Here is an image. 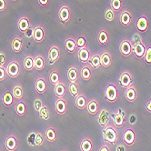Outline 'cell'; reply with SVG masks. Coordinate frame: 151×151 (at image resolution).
<instances>
[{
  "instance_id": "cell-1",
  "label": "cell",
  "mask_w": 151,
  "mask_h": 151,
  "mask_svg": "<svg viewBox=\"0 0 151 151\" xmlns=\"http://www.w3.org/2000/svg\"><path fill=\"white\" fill-rule=\"evenodd\" d=\"M102 136L105 142L109 145L114 146L118 140V132L116 127L113 124H109L102 129Z\"/></svg>"
},
{
  "instance_id": "cell-2",
  "label": "cell",
  "mask_w": 151,
  "mask_h": 151,
  "mask_svg": "<svg viewBox=\"0 0 151 151\" xmlns=\"http://www.w3.org/2000/svg\"><path fill=\"white\" fill-rule=\"evenodd\" d=\"M105 99L107 102L109 103H114L118 99V90L116 85L113 82H110L106 85L105 88Z\"/></svg>"
},
{
  "instance_id": "cell-3",
  "label": "cell",
  "mask_w": 151,
  "mask_h": 151,
  "mask_svg": "<svg viewBox=\"0 0 151 151\" xmlns=\"http://www.w3.org/2000/svg\"><path fill=\"white\" fill-rule=\"evenodd\" d=\"M6 75L11 78H18L21 73V67H20L19 62L15 58L11 59L7 64V66L6 68Z\"/></svg>"
},
{
  "instance_id": "cell-4",
  "label": "cell",
  "mask_w": 151,
  "mask_h": 151,
  "mask_svg": "<svg viewBox=\"0 0 151 151\" xmlns=\"http://www.w3.org/2000/svg\"><path fill=\"white\" fill-rule=\"evenodd\" d=\"M118 81H119V85H120L121 88H127L130 87V86L133 85L134 78H133L131 72L129 70H124L120 74L119 78H118Z\"/></svg>"
},
{
  "instance_id": "cell-5",
  "label": "cell",
  "mask_w": 151,
  "mask_h": 151,
  "mask_svg": "<svg viewBox=\"0 0 151 151\" xmlns=\"http://www.w3.org/2000/svg\"><path fill=\"white\" fill-rule=\"evenodd\" d=\"M122 138L125 145L128 147L133 146L136 142V132L134 130V128L131 127H127L123 132Z\"/></svg>"
},
{
  "instance_id": "cell-6",
  "label": "cell",
  "mask_w": 151,
  "mask_h": 151,
  "mask_svg": "<svg viewBox=\"0 0 151 151\" xmlns=\"http://www.w3.org/2000/svg\"><path fill=\"white\" fill-rule=\"evenodd\" d=\"M119 53L125 58L130 57L133 54V44L129 39H123L119 44Z\"/></svg>"
},
{
  "instance_id": "cell-7",
  "label": "cell",
  "mask_w": 151,
  "mask_h": 151,
  "mask_svg": "<svg viewBox=\"0 0 151 151\" xmlns=\"http://www.w3.org/2000/svg\"><path fill=\"white\" fill-rule=\"evenodd\" d=\"M112 124L116 127H122L126 123V113L123 109H119L116 112H115L112 116Z\"/></svg>"
},
{
  "instance_id": "cell-8",
  "label": "cell",
  "mask_w": 151,
  "mask_h": 151,
  "mask_svg": "<svg viewBox=\"0 0 151 151\" xmlns=\"http://www.w3.org/2000/svg\"><path fill=\"white\" fill-rule=\"evenodd\" d=\"M98 123L99 124V126L105 127L106 126H109L110 124V119H111V115L109 113V111L106 109H102L98 115Z\"/></svg>"
},
{
  "instance_id": "cell-9",
  "label": "cell",
  "mask_w": 151,
  "mask_h": 151,
  "mask_svg": "<svg viewBox=\"0 0 151 151\" xmlns=\"http://www.w3.org/2000/svg\"><path fill=\"white\" fill-rule=\"evenodd\" d=\"M58 17L64 25L68 23L71 18V9L68 5H62L58 10Z\"/></svg>"
},
{
  "instance_id": "cell-10",
  "label": "cell",
  "mask_w": 151,
  "mask_h": 151,
  "mask_svg": "<svg viewBox=\"0 0 151 151\" xmlns=\"http://www.w3.org/2000/svg\"><path fill=\"white\" fill-rule=\"evenodd\" d=\"M60 57H61L60 48L56 45L52 46L48 50V61H49V64L50 65L55 64L57 61H58Z\"/></svg>"
},
{
  "instance_id": "cell-11",
  "label": "cell",
  "mask_w": 151,
  "mask_h": 151,
  "mask_svg": "<svg viewBox=\"0 0 151 151\" xmlns=\"http://www.w3.org/2000/svg\"><path fill=\"white\" fill-rule=\"evenodd\" d=\"M55 110L58 115H65L68 111V103L64 98H58L55 101Z\"/></svg>"
},
{
  "instance_id": "cell-12",
  "label": "cell",
  "mask_w": 151,
  "mask_h": 151,
  "mask_svg": "<svg viewBox=\"0 0 151 151\" xmlns=\"http://www.w3.org/2000/svg\"><path fill=\"white\" fill-rule=\"evenodd\" d=\"M136 27L140 33H145L148 29V19L146 15L139 16L136 22Z\"/></svg>"
},
{
  "instance_id": "cell-13",
  "label": "cell",
  "mask_w": 151,
  "mask_h": 151,
  "mask_svg": "<svg viewBox=\"0 0 151 151\" xmlns=\"http://www.w3.org/2000/svg\"><path fill=\"white\" fill-rule=\"evenodd\" d=\"M113 58L111 53L109 50H104L100 53V62H101V67L107 68L112 65Z\"/></svg>"
},
{
  "instance_id": "cell-14",
  "label": "cell",
  "mask_w": 151,
  "mask_h": 151,
  "mask_svg": "<svg viewBox=\"0 0 151 151\" xmlns=\"http://www.w3.org/2000/svg\"><path fill=\"white\" fill-rule=\"evenodd\" d=\"M92 70H93V68L90 66L89 63L83 64V66L81 67L80 71H79V76L83 80L88 81L92 78Z\"/></svg>"
},
{
  "instance_id": "cell-15",
  "label": "cell",
  "mask_w": 151,
  "mask_h": 151,
  "mask_svg": "<svg viewBox=\"0 0 151 151\" xmlns=\"http://www.w3.org/2000/svg\"><path fill=\"white\" fill-rule=\"evenodd\" d=\"M132 22V14L127 9L122 10L119 15V23L123 27H128Z\"/></svg>"
},
{
  "instance_id": "cell-16",
  "label": "cell",
  "mask_w": 151,
  "mask_h": 151,
  "mask_svg": "<svg viewBox=\"0 0 151 151\" xmlns=\"http://www.w3.org/2000/svg\"><path fill=\"white\" fill-rule=\"evenodd\" d=\"M77 52H78V58L81 63H83V64L88 63L91 55H90V50L88 47L78 48Z\"/></svg>"
},
{
  "instance_id": "cell-17",
  "label": "cell",
  "mask_w": 151,
  "mask_h": 151,
  "mask_svg": "<svg viewBox=\"0 0 151 151\" xmlns=\"http://www.w3.org/2000/svg\"><path fill=\"white\" fill-rule=\"evenodd\" d=\"M146 45L144 44V42L137 43V44L133 45V54L134 56L137 59H143L145 52H146Z\"/></svg>"
},
{
  "instance_id": "cell-18",
  "label": "cell",
  "mask_w": 151,
  "mask_h": 151,
  "mask_svg": "<svg viewBox=\"0 0 151 151\" xmlns=\"http://www.w3.org/2000/svg\"><path fill=\"white\" fill-rule=\"evenodd\" d=\"M45 139L49 143L55 142L58 139V131L55 127L49 126L47 127L45 131Z\"/></svg>"
},
{
  "instance_id": "cell-19",
  "label": "cell",
  "mask_w": 151,
  "mask_h": 151,
  "mask_svg": "<svg viewBox=\"0 0 151 151\" xmlns=\"http://www.w3.org/2000/svg\"><path fill=\"white\" fill-rule=\"evenodd\" d=\"M64 45H65V48H66V50L69 54H74L78 50L76 37H68L66 38V40H65Z\"/></svg>"
},
{
  "instance_id": "cell-20",
  "label": "cell",
  "mask_w": 151,
  "mask_h": 151,
  "mask_svg": "<svg viewBox=\"0 0 151 151\" xmlns=\"http://www.w3.org/2000/svg\"><path fill=\"white\" fill-rule=\"evenodd\" d=\"M46 33L45 29L42 26H37L33 28V39L37 43H41L45 39Z\"/></svg>"
},
{
  "instance_id": "cell-21",
  "label": "cell",
  "mask_w": 151,
  "mask_h": 151,
  "mask_svg": "<svg viewBox=\"0 0 151 151\" xmlns=\"http://www.w3.org/2000/svg\"><path fill=\"white\" fill-rule=\"evenodd\" d=\"M96 40H98L99 44L100 46H106L109 41V31L106 28H101L98 32V36H96Z\"/></svg>"
},
{
  "instance_id": "cell-22",
  "label": "cell",
  "mask_w": 151,
  "mask_h": 151,
  "mask_svg": "<svg viewBox=\"0 0 151 151\" xmlns=\"http://www.w3.org/2000/svg\"><path fill=\"white\" fill-rule=\"evenodd\" d=\"M79 78V71L77 66L72 65L68 68V79L69 82H78Z\"/></svg>"
},
{
  "instance_id": "cell-23",
  "label": "cell",
  "mask_w": 151,
  "mask_h": 151,
  "mask_svg": "<svg viewBox=\"0 0 151 151\" xmlns=\"http://www.w3.org/2000/svg\"><path fill=\"white\" fill-rule=\"evenodd\" d=\"M125 98L128 102H135L137 98V90L134 85L130 86L125 90Z\"/></svg>"
},
{
  "instance_id": "cell-24",
  "label": "cell",
  "mask_w": 151,
  "mask_h": 151,
  "mask_svg": "<svg viewBox=\"0 0 151 151\" xmlns=\"http://www.w3.org/2000/svg\"><path fill=\"white\" fill-rule=\"evenodd\" d=\"M5 147L8 151H15L17 147V139L15 135H8L5 140Z\"/></svg>"
},
{
  "instance_id": "cell-25",
  "label": "cell",
  "mask_w": 151,
  "mask_h": 151,
  "mask_svg": "<svg viewBox=\"0 0 151 151\" xmlns=\"http://www.w3.org/2000/svg\"><path fill=\"white\" fill-rule=\"evenodd\" d=\"M23 45H24L23 37L20 36H16L13 37V39L11 41V49L15 53H19L21 50H22Z\"/></svg>"
},
{
  "instance_id": "cell-26",
  "label": "cell",
  "mask_w": 151,
  "mask_h": 151,
  "mask_svg": "<svg viewBox=\"0 0 151 151\" xmlns=\"http://www.w3.org/2000/svg\"><path fill=\"white\" fill-rule=\"evenodd\" d=\"M35 89L38 94H44L47 91V83L44 77H38L35 81Z\"/></svg>"
},
{
  "instance_id": "cell-27",
  "label": "cell",
  "mask_w": 151,
  "mask_h": 151,
  "mask_svg": "<svg viewBox=\"0 0 151 151\" xmlns=\"http://www.w3.org/2000/svg\"><path fill=\"white\" fill-rule=\"evenodd\" d=\"M93 147H94V144H93L92 139L88 137H83L79 144V148L81 151H92Z\"/></svg>"
},
{
  "instance_id": "cell-28",
  "label": "cell",
  "mask_w": 151,
  "mask_h": 151,
  "mask_svg": "<svg viewBox=\"0 0 151 151\" xmlns=\"http://www.w3.org/2000/svg\"><path fill=\"white\" fill-rule=\"evenodd\" d=\"M17 27L18 30L21 32V33H24L30 27V21L28 19L27 17L24 16V17H21L18 19V22H17Z\"/></svg>"
},
{
  "instance_id": "cell-29",
  "label": "cell",
  "mask_w": 151,
  "mask_h": 151,
  "mask_svg": "<svg viewBox=\"0 0 151 151\" xmlns=\"http://www.w3.org/2000/svg\"><path fill=\"white\" fill-rule=\"evenodd\" d=\"M54 92L57 98H64L65 95L67 93V86L64 82L60 81L57 85H55V88H54Z\"/></svg>"
},
{
  "instance_id": "cell-30",
  "label": "cell",
  "mask_w": 151,
  "mask_h": 151,
  "mask_svg": "<svg viewBox=\"0 0 151 151\" xmlns=\"http://www.w3.org/2000/svg\"><path fill=\"white\" fill-rule=\"evenodd\" d=\"M75 104L78 109H80V110L85 109L86 107H87V104H88V100H87V96H86V95L83 93H79V95L76 98Z\"/></svg>"
},
{
  "instance_id": "cell-31",
  "label": "cell",
  "mask_w": 151,
  "mask_h": 151,
  "mask_svg": "<svg viewBox=\"0 0 151 151\" xmlns=\"http://www.w3.org/2000/svg\"><path fill=\"white\" fill-rule=\"evenodd\" d=\"M87 110L88 114L94 116L99 113V102L96 99H90L87 104Z\"/></svg>"
},
{
  "instance_id": "cell-32",
  "label": "cell",
  "mask_w": 151,
  "mask_h": 151,
  "mask_svg": "<svg viewBox=\"0 0 151 151\" xmlns=\"http://www.w3.org/2000/svg\"><path fill=\"white\" fill-rule=\"evenodd\" d=\"M46 67V60L42 55H37L34 58V69L41 71Z\"/></svg>"
},
{
  "instance_id": "cell-33",
  "label": "cell",
  "mask_w": 151,
  "mask_h": 151,
  "mask_svg": "<svg viewBox=\"0 0 151 151\" xmlns=\"http://www.w3.org/2000/svg\"><path fill=\"white\" fill-rule=\"evenodd\" d=\"M88 63L92 67L93 69H99L101 67V62H100V54L99 53H95L90 56Z\"/></svg>"
},
{
  "instance_id": "cell-34",
  "label": "cell",
  "mask_w": 151,
  "mask_h": 151,
  "mask_svg": "<svg viewBox=\"0 0 151 151\" xmlns=\"http://www.w3.org/2000/svg\"><path fill=\"white\" fill-rule=\"evenodd\" d=\"M2 103L6 107H10L14 104V96L12 92L10 91H5L2 96Z\"/></svg>"
},
{
  "instance_id": "cell-35",
  "label": "cell",
  "mask_w": 151,
  "mask_h": 151,
  "mask_svg": "<svg viewBox=\"0 0 151 151\" xmlns=\"http://www.w3.org/2000/svg\"><path fill=\"white\" fill-rule=\"evenodd\" d=\"M11 92L13 94L14 99H16L17 100H21L24 96V89H23L22 85H20V84L15 85Z\"/></svg>"
},
{
  "instance_id": "cell-36",
  "label": "cell",
  "mask_w": 151,
  "mask_h": 151,
  "mask_svg": "<svg viewBox=\"0 0 151 151\" xmlns=\"http://www.w3.org/2000/svg\"><path fill=\"white\" fill-rule=\"evenodd\" d=\"M79 85L78 84V82H70L68 84V92L69 94L73 96V98H77V96L79 95Z\"/></svg>"
},
{
  "instance_id": "cell-37",
  "label": "cell",
  "mask_w": 151,
  "mask_h": 151,
  "mask_svg": "<svg viewBox=\"0 0 151 151\" xmlns=\"http://www.w3.org/2000/svg\"><path fill=\"white\" fill-rule=\"evenodd\" d=\"M60 80V75L58 69H52L49 72V82L52 85H57L58 83H59Z\"/></svg>"
},
{
  "instance_id": "cell-38",
  "label": "cell",
  "mask_w": 151,
  "mask_h": 151,
  "mask_svg": "<svg viewBox=\"0 0 151 151\" xmlns=\"http://www.w3.org/2000/svg\"><path fill=\"white\" fill-rule=\"evenodd\" d=\"M16 113L20 116H23L26 115L27 113V106L26 103L22 100H19L17 105H16Z\"/></svg>"
},
{
  "instance_id": "cell-39",
  "label": "cell",
  "mask_w": 151,
  "mask_h": 151,
  "mask_svg": "<svg viewBox=\"0 0 151 151\" xmlns=\"http://www.w3.org/2000/svg\"><path fill=\"white\" fill-rule=\"evenodd\" d=\"M24 68L27 71H32L34 69V58L31 56H26L24 58Z\"/></svg>"
},
{
  "instance_id": "cell-40",
  "label": "cell",
  "mask_w": 151,
  "mask_h": 151,
  "mask_svg": "<svg viewBox=\"0 0 151 151\" xmlns=\"http://www.w3.org/2000/svg\"><path fill=\"white\" fill-rule=\"evenodd\" d=\"M39 114V117L43 120H48L49 117H50V112H49V109L48 106L46 105H43L41 109L38 112Z\"/></svg>"
},
{
  "instance_id": "cell-41",
  "label": "cell",
  "mask_w": 151,
  "mask_h": 151,
  "mask_svg": "<svg viewBox=\"0 0 151 151\" xmlns=\"http://www.w3.org/2000/svg\"><path fill=\"white\" fill-rule=\"evenodd\" d=\"M123 0H110V7L115 12H118L122 9Z\"/></svg>"
},
{
  "instance_id": "cell-42",
  "label": "cell",
  "mask_w": 151,
  "mask_h": 151,
  "mask_svg": "<svg viewBox=\"0 0 151 151\" xmlns=\"http://www.w3.org/2000/svg\"><path fill=\"white\" fill-rule=\"evenodd\" d=\"M115 11L111 8V7H109V8H106L105 10V19L106 21H109V22H111V21H113L115 19Z\"/></svg>"
},
{
  "instance_id": "cell-43",
  "label": "cell",
  "mask_w": 151,
  "mask_h": 151,
  "mask_svg": "<svg viewBox=\"0 0 151 151\" xmlns=\"http://www.w3.org/2000/svg\"><path fill=\"white\" fill-rule=\"evenodd\" d=\"M36 137H37V132H31V133H29L27 135V142L28 146H30V147H35Z\"/></svg>"
},
{
  "instance_id": "cell-44",
  "label": "cell",
  "mask_w": 151,
  "mask_h": 151,
  "mask_svg": "<svg viewBox=\"0 0 151 151\" xmlns=\"http://www.w3.org/2000/svg\"><path fill=\"white\" fill-rule=\"evenodd\" d=\"M143 60L145 61L146 64L151 65V46H148L146 47V52H145Z\"/></svg>"
},
{
  "instance_id": "cell-45",
  "label": "cell",
  "mask_w": 151,
  "mask_h": 151,
  "mask_svg": "<svg viewBox=\"0 0 151 151\" xmlns=\"http://www.w3.org/2000/svg\"><path fill=\"white\" fill-rule=\"evenodd\" d=\"M76 42H77V47L78 48L85 47H87V41H86V37L84 36H79L76 38Z\"/></svg>"
},
{
  "instance_id": "cell-46",
  "label": "cell",
  "mask_w": 151,
  "mask_h": 151,
  "mask_svg": "<svg viewBox=\"0 0 151 151\" xmlns=\"http://www.w3.org/2000/svg\"><path fill=\"white\" fill-rule=\"evenodd\" d=\"M45 142V137H43L40 132H37V137H36V141H35V146L36 147H40L44 144Z\"/></svg>"
},
{
  "instance_id": "cell-47",
  "label": "cell",
  "mask_w": 151,
  "mask_h": 151,
  "mask_svg": "<svg viewBox=\"0 0 151 151\" xmlns=\"http://www.w3.org/2000/svg\"><path fill=\"white\" fill-rule=\"evenodd\" d=\"M42 106H43V103H42V100L40 99H36L34 100V109L37 112H39Z\"/></svg>"
},
{
  "instance_id": "cell-48",
  "label": "cell",
  "mask_w": 151,
  "mask_h": 151,
  "mask_svg": "<svg viewBox=\"0 0 151 151\" xmlns=\"http://www.w3.org/2000/svg\"><path fill=\"white\" fill-rule=\"evenodd\" d=\"M131 42H132V44H133V45H135V44H137V43L143 42V40H142L141 36H140L138 33H137V34H135V35L133 36V40H132Z\"/></svg>"
},
{
  "instance_id": "cell-49",
  "label": "cell",
  "mask_w": 151,
  "mask_h": 151,
  "mask_svg": "<svg viewBox=\"0 0 151 151\" xmlns=\"http://www.w3.org/2000/svg\"><path fill=\"white\" fill-rule=\"evenodd\" d=\"M6 68L4 67H0V82L1 81H4L6 79Z\"/></svg>"
},
{
  "instance_id": "cell-50",
  "label": "cell",
  "mask_w": 151,
  "mask_h": 151,
  "mask_svg": "<svg viewBox=\"0 0 151 151\" xmlns=\"http://www.w3.org/2000/svg\"><path fill=\"white\" fill-rule=\"evenodd\" d=\"M6 63V54L3 52H0V67H4Z\"/></svg>"
},
{
  "instance_id": "cell-51",
  "label": "cell",
  "mask_w": 151,
  "mask_h": 151,
  "mask_svg": "<svg viewBox=\"0 0 151 151\" xmlns=\"http://www.w3.org/2000/svg\"><path fill=\"white\" fill-rule=\"evenodd\" d=\"M99 151H111V148L109 147V145L107 143H105L103 144L99 148Z\"/></svg>"
},
{
  "instance_id": "cell-52",
  "label": "cell",
  "mask_w": 151,
  "mask_h": 151,
  "mask_svg": "<svg viewBox=\"0 0 151 151\" xmlns=\"http://www.w3.org/2000/svg\"><path fill=\"white\" fill-rule=\"evenodd\" d=\"M25 36L27 37V38H33V28H32L31 27L25 32Z\"/></svg>"
},
{
  "instance_id": "cell-53",
  "label": "cell",
  "mask_w": 151,
  "mask_h": 151,
  "mask_svg": "<svg viewBox=\"0 0 151 151\" xmlns=\"http://www.w3.org/2000/svg\"><path fill=\"white\" fill-rule=\"evenodd\" d=\"M6 8V0H0V12H4Z\"/></svg>"
},
{
  "instance_id": "cell-54",
  "label": "cell",
  "mask_w": 151,
  "mask_h": 151,
  "mask_svg": "<svg viewBox=\"0 0 151 151\" xmlns=\"http://www.w3.org/2000/svg\"><path fill=\"white\" fill-rule=\"evenodd\" d=\"M37 1L41 6H47L49 3V0H37Z\"/></svg>"
},
{
  "instance_id": "cell-55",
  "label": "cell",
  "mask_w": 151,
  "mask_h": 151,
  "mask_svg": "<svg viewBox=\"0 0 151 151\" xmlns=\"http://www.w3.org/2000/svg\"><path fill=\"white\" fill-rule=\"evenodd\" d=\"M146 109L147 112L151 113V96H150V99L147 100V105H146Z\"/></svg>"
},
{
  "instance_id": "cell-56",
  "label": "cell",
  "mask_w": 151,
  "mask_h": 151,
  "mask_svg": "<svg viewBox=\"0 0 151 151\" xmlns=\"http://www.w3.org/2000/svg\"><path fill=\"white\" fill-rule=\"evenodd\" d=\"M116 151H126V147H125V145L119 144V145H118V146L116 147Z\"/></svg>"
},
{
  "instance_id": "cell-57",
  "label": "cell",
  "mask_w": 151,
  "mask_h": 151,
  "mask_svg": "<svg viewBox=\"0 0 151 151\" xmlns=\"http://www.w3.org/2000/svg\"><path fill=\"white\" fill-rule=\"evenodd\" d=\"M137 121V117L135 115H131L130 117H129V122H130V124H135Z\"/></svg>"
},
{
  "instance_id": "cell-58",
  "label": "cell",
  "mask_w": 151,
  "mask_h": 151,
  "mask_svg": "<svg viewBox=\"0 0 151 151\" xmlns=\"http://www.w3.org/2000/svg\"><path fill=\"white\" fill-rule=\"evenodd\" d=\"M11 1H13V2H15V1H17V0H11Z\"/></svg>"
},
{
  "instance_id": "cell-59",
  "label": "cell",
  "mask_w": 151,
  "mask_h": 151,
  "mask_svg": "<svg viewBox=\"0 0 151 151\" xmlns=\"http://www.w3.org/2000/svg\"><path fill=\"white\" fill-rule=\"evenodd\" d=\"M61 151H66V150H61Z\"/></svg>"
},
{
  "instance_id": "cell-60",
  "label": "cell",
  "mask_w": 151,
  "mask_h": 151,
  "mask_svg": "<svg viewBox=\"0 0 151 151\" xmlns=\"http://www.w3.org/2000/svg\"><path fill=\"white\" fill-rule=\"evenodd\" d=\"M0 151H1V150H0Z\"/></svg>"
}]
</instances>
